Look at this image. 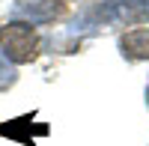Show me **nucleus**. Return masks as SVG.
I'll return each mask as SVG.
<instances>
[{"mask_svg":"<svg viewBox=\"0 0 149 146\" xmlns=\"http://www.w3.org/2000/svg\"><path fill=\"white\" fill-rule=\"evenodd\" d=\"M0 51L9 63H27L36 51V33L30 24H6L0 27Z\"/></svg>","mask_w":149,"mask_h":146,"instance_id":"f257e3e1","label":"nucleus"},{"mask_svg":"<svg viewBox=\"0 0 149 146\" xmlns=\"http://www.w3.org/2000/svg\"><path fill=\"white\" fill-rule=\"evenodd\" d=\"M15 83V69H12L9 63H6V57H3V51H0V90H6V87H12Z\"/></svg>","mask_w":149,"mask_h":146,"instance_id":"20e7f679","label":"nucleus"},{"mask_svg":"<svg viewBox=\"0 0 149 146\" xmlns=\"http://www.w3.org/2000/svg\"><path fill=\"white\" fill-rule=\"evenodd\" d=\"M18 18H27L30 24H45L57 15V0H21L15 6Z\"/></svg>","mask_w":149,"mask_h":146,"instance_id":"f03ea898","label":"nucleus"},{"mask_svg":"<svg viewBox=\"0 0 149 146\" xmlns=\"http://www.w3.org/2000/svg\"><path fill=\"white\" fill-rule=\"evenodd\" d=\"M122 54L131 60H149V27L131 30L122 36Z\"/></svg>","mask_w":149,"mask_h":146,"instance_id":"7ed1b4c3","label":"nucleus"}]
</instances>
